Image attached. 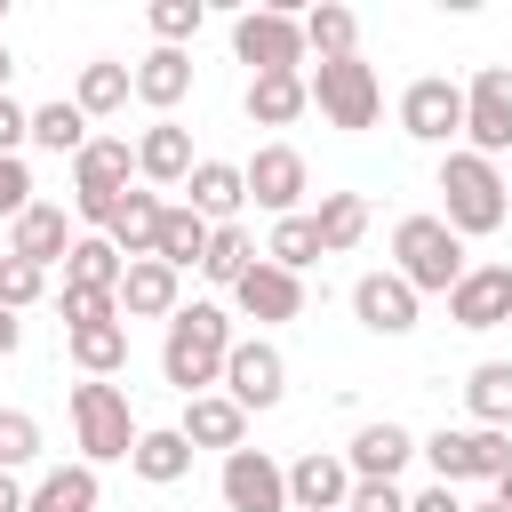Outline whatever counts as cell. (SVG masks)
Instances as JSON below:
<instances>
[{
	"instance_id": "2",
	"label": "cell",
	"mask_w": 512,
	"mask_h": 512,
	"mask_svg": "<svg viewBox=\"0 0 512 512\" xmlns=\"http://www.w3.org/2000/svg\"><path fill=\"white\" fill-rule=\"evenodd\" d=\"M440 224L456 232V240H488V232H504V216H512V184H504V168L496 160H480V152H448L440 160Z\"/></svg>"
},
{
	"instance_id": "43",
	"label": "cell",
	"mask_w": 512,
	"mask_h": 512,
	"mask_svg": "<svg viewBox=\"0 0 512 512\" xmlns=\"http://www.w3.org/2000/svg\"><path fill=\"white\" fill-rule=\"evenodd\" d=\"M344 512H408V496H400V480H352Z\"/></svg>"
},
{
	"instance_id": "26",
	"label": "cell",
	"mask_w": 512,
	"mask_h": 512,
	"mask_svg": "<svg viewBox=\"0 0 512 512\" xmlns=\"http://www.w3.org/2000/svg\"><path fill=\"white\" fill-rule=\"evenodd\" d=\"M24 512H96V464H56L24 488Z\"/></svg>"
},
{
	"instance_id": "34",
	"label": "cell",
	"mask_w": 512,
	"mask_h": 512,
	"mask_svg": "<svg viewBox=\"0 0 512 512\" xmlns=\"http://www.w3.org/2000/svg\"><path fill=\"white\" fill-rule=\"evenodd\" d=\"M312 224H320V256H344V248H360V232H368V200H360V192H320Z\"/></svg>"
},
{
	"instance_id": "39",
	"label": "cell",
	"mask_w": 512,
	"mask_h": 512,
	"mask_svg": "<svg viewBox=\"0 0 512 512\" xmlns=\"http://www.w3.org/2000/svg\"><path fill=\"white\" fill-rule=\"evenodd\" d=\"M40 456V416L32 408H0V472H24Z\"/></svg>"
},
{
	"instance_id": "17",
	"label": "cell",
	"mask_w": 512,
	"mask_h": 512,
	"mask_svg": "<svg viewBox=\"0 0 512 512\" xmlns=\"http://www.w3.org/2000/svg\"><path fill=\"white\" fill-rule=\"evenodd\" d=\"M344 496H352V472H344L336 448H304L288 464V504L296 512H344Z\"/></svg>"
},
{
	"instance_id": "50",
	"label": "cell",
	"mask_w": 512,
	"mask_h": 512,
	"mask_svg": "<svg viewBox=\"0 0 512 512\" xmlns=\"http://www.w3.org/2000/svg\"><path fill=\"white\" fill-rule=\"evenodd\" d=\"M496 504H504V512H512V472H504V480H496Z\"/></svg>"
},
{
	"instance_id": "51",
	"label": "cell",
	"mask_w": 512,
	"mask_h": 512,
	"mask_svg": "<svg viewBox=\"0 0 512 512\" xmlns=\"http://www.w3.org/2000/svg\"><path fill=\"white\" fill-rule=\"evenodd\" d=\"M464 512H504V504H464Z\"/></svg>"
},
{
	"instance_id": "29",
	"label": "cell",
	"mask_w": 512,
	"mask_h": 512,
	"mask_svg": "<svg viewBox=\"0 0 512 512\" xmlns=\"http://www.w3.org/2000/svg\"><path fill=\"white\" fill-rule=\"evenodd\" d=\"M120 272H128V256H120L104 232H80L72 256H64V288H104V296H120Z\"/></svg>"
},
{
	"instance_id": "24",
	"label": "cell",
	"mask_w": 512,
	"mask_h": 512,
	"mask_svg": "<svg viewBox=\"0 0 512 512\" xmlns=\"http://www.w3.org/2000/svg\"><path fill=\"white\" fill-rule=\"evenodd\" d=\"M136 176H144V184H184V176H192V136H184L176 120H152V128L136 136Z\"/></svg>"
},
{
	"instance_id": "9",
	"label": "cell",
	"mask_w": 512,
	"mask_h": 512,
	"mask_svg": "<svg viewBox=\"0 0 512 512\" xmlns=\"http://www.w3.org/2000/svg\"><path fill=\"white\" fill-rule=\"evenodd\" d=\"M216 384H224V400H240V408H280V392H288V360H280V344H264V336H232Z\"/></svg>"
},
{
	"instance_id": "21",
	"label": "cell",
	"mask_w": 512,
	"mask_h": 512,
	"mask_svg": "<svg viewBox=\"0 0 512 512\" xmlns=\"http://www.w3.org/2000/svg\"><path fill=\"white\" fill-rule=\"evenodd\" d=\"M184 208L192 216H208V224H232L240 208H248V184H240V160H192V176H184Z\"/></svg>"
},
{
	"instance_id": "13",
	"label": "cell",
	"mask_w": 512,
	"mask_h": 512,
	"mask_svg": "<svg viewBox=\"0 0 512 512\" xmlns=\"http://www.w3.org/2000/svg\"><path fill=\"white\" fill-rule=\"evenodd\" d=\"M216 488H224L232 512H288V464H272L264 448H232Z\"/></svg>"
},
{
	"instance_id": "25",
	"label": "cell",
	"mask_w": 512,
	"mask_h": 512,
	"mask_svg": "<svg viewBox=\"0 0 512 512\" xmlns=\"http://www.w3.org/2000/svg\"><path fill=\"white\" fill-rule=\"evenodd\" d=\"M160 208H168L160 192H120V200H112V224H104V240H112L128 264H136V256H152V240H160Z\"/></svg>"
},
{
	"instance_id": "33",
	"label": "cell",
	"mask_w": 512,
	"mask_h": 512,
	"mask_svg": "<svg viewBox=\"0 0 512 512\" xmlns=\"http://www.w3.org/2000/svg\"><path fill=\"white\" fill-rule=\"evenodd\" d=\"M464 408L488 424V432H512V360H480L464 376Z\"/></svg>"
},
{
	"instance_id": "31",
	"label": "cell",
	"mask_w": 512,
	"mask_h": 512,
	"mask_svg": "<svg viewBox=\"0 0 512 512\" xmlns=\"http://www.w3.org/2000/svg\"><path fill=\"white\" fill-rule=\"evenodd\" d=\"M128 464H136V480H152V488H168V480H184V472H192V440H184L176 424H160V432H136V448H128Z\"/></svg>"
},
{
	"instance_id": "49",
	"label": "cell",
	"mask_w": 512,
	"mask_h": 512,
	"mask_svg": "<svg viewBox=\"0 0 512 512\" xmlns=\"http://www.w3.org/2000/svg\"><path fill=\"white\" fill-rule=\"evenodd\" d=\"M8 72H16V56H8V40H0V96H8Z\"/></svg>"
},
{
	"instance_id": "40",
	"label": "cell",
	"mask_w": 512,
	"mask_h": 512,
	"mask_svg": "<svg viewBox=\"0 0 512 512\" xmlns=\"http://www.w3.org/2000/svg\"><path fill=\"white\" fill-rule=\"evenodd\" d=\"M144 24L160 32V48H184V40L200 32V0H152V8H144Z\"/></svg>"
},
{
	"instance_id": "22",
	"label": "cell",
	"mask_w": 512,
	"mask_h": 512,
	"mask_svg": "<svg viewBox=\"0 0 512 512\" xmlns=\"http://www.w3.org/2000/svg\"><path fill=\"white\" fill-rule=\"evenodd\" d=\"M128 80H136V104H152V112L168 120V112L192 96V56H184V48H152L144 64H128Z\"/></svg>"
},
{
	"instance_id": "41",
	"label": "cell",
	"mask_w": 512,
	"mask_h": 512,
	"mask_svg": "<svg viewBox=\"0 0 512 512\" xmlns=\"http://www.w3.org/2000/svg\"><path fill=\"white\" fill-rule=\"evenodd\" d=\"M40 288H48V272H32L24 256H0V312H24V304H40Z\"/></svg>"
},
{
	"instance_id": "5",
	"label": "cell",
	"mask_w": 512,
	"mask_h": 512,
	"mask_svg": "<svg viewBox=\"0 0 512 512\" xmlns=\"http://www.w3.org/2000/svg\"><path fill=\"white\" fill-rule=\"evenodd\" d=\"M304 96L320 104V120L328 128H376V112H384V80H376V64H360V56H336V64H312L304 72Z\"/></svg>"
},
{
	"instance_id": "47",
	"label": "cell",
	"mask_w": 512,
	"mask_h": 512,
	"mask_svg": "<svg viewBox=\"0 0 512 512\" xmlns=\"http://www.w3.org/2000/svg\"><path fill=\"white\" fill-rule=\"evenodd\" d=\"M16 336H24V320H16V312H0V360L16 352Z\"/></svg>"
},
{
	"instance_id": "32",
	"label": "cell",
	"mask_w": 512,
	"mask_h": 512,
	"mask_svg": "<svg viewBox=\"0 0 512 512\" xmlns=\"http://www.w3.org/2000/svg\"><path fill=\"white\" fill-rule=\"evenodd\" d=\"M304 104H312V96H304V72H256V80H248V120H256V128H288Z\"/></svg>"
},
{
	"instance_id": "8",
	"label": "cell",
	"mask_w": 512,
	"mask_h": 512,
	"mask_svg": "<svg viewBox=\"0 0 512 512\" xmlns=\"http://www.w3.org/2000/svg\"><path fill=\"white\" fill-rule=\"evenodd\" d=\"M232 56L248 72H304V24L288 8H248L232 16Z\"/></svg>"
},
{
	"instance_id": "35",
	"label": "cell",
	"mask_w": 512,
	"mask_h": 512,
	"mask_svg": "<svg viewBox=\"0 0 512 512\" xmlns=\"http://www.w3.org/2000/svg\"><path fill=\"white\" fill-rule=\"evenodd\" d=\"M264 264H280V272H296V280H304V272L320 264V224H312L304 208H296V216H272V240H264Z\"/></svg>"
},
{
	"instance_id": "4",
	"label": "cell",
	"mask_w": 512,
	"mask_h": 512,
	"mask_svg": "<svg viewBox=\"0 0 512 512\" xmlns=\"http://www.w3.org/2000/svg\"><path fill=\"white\" fill-rule=\"evenodd\" d=\"M416 456L440 472V488L504 480V472H512V432H488V424H440L432 440H416Z\"/></svg>"
},
{
	"instance_id": "11",
	"label": "cell",
	"mask_w": 512,
	"mask_h": 512,
	"mask_svg": "<svg viewBox=\"0 0 512 512\" xmlns=\"http://www.w3.org/2000/svg\"><path fill=\"white\" fill-rule=\"evenodd\" d=\"M240 184H248V200H256L264 216H296L312 168H304L296 144H256V160H240Z\"/></svg>"
},
{
	"instance_id": "3",
	"label": "cell",
	"mask_w": 512,
	"mask_h": 512,
	"mask_svg": "<svg viewBox=\"0 0 512 512\" xmlns=\"http://www.w3.org/2000/svg\"><path fill=\"white\" fill-rule=\"evenodd\" d=\"M392 272L416 288V296H448L464 280V240L440 224V216H400L392 224Z\"/></svg>"
},
{
	"instance_id": "48",
	"label": "cell",
	"mask_w": 512,
	"mask_h": 512,
	"mask_svg": "<svg viewBox=\"0 0 512 512\" xmlns=\"http://www.w3.org/2000/svg\"><path fill=\"white\" fill-rule=\"evenodd\" d=\"M0 512H24V488H16V472H0Z\"/></svg>"
},
{
	"instance_id": "19",
	"label": "cell",
	"mask_w": 512,
	"mask_h": 512,
	"mask_svg": "<svg viewBox=\"0 0 512 512\" xmlns=\"http://www.w3.org/2000/svg\"><path fill=\"white\" fill-rule=\"evenodd\" d=\"M232 304H240L248 320H296V312H304V280L256 256V264H248V272L232 280Z\"/></svg>"
},
{
	"instance_id": "15",
	"label": "cell",
	"mask_w": 512,
	"mask_h": 512,
	"mask_svg": "<svg viewBox=\"0 0 512 512\" xmlns=\"http://www.w3.org/2000/svg\"><path fill=\"white\" fill-rule=\"evenodd\" d=\"M352 312H360L368 336H408L416 328V288L400 272H360L352 280Z\"/></svg>"
},
{
	"instance_id": "27",
	"label": "cell",
	"mask_w": 512,
	"mask_h": 512,
	"mask_svg": "<svg viewBox=\"0 0 512 512\" xmlns=\"http://www.w3.org/2000/svg\"><path fill=\"white\" fill-rule=\"evenodd\" d=\"M128 96H136V80H128V64H112V56L80 64V80H72V104H80V120H112Z\"/></svg>"
},
{
	"instance_id": "20",
	"label": "cell",
	"mask_w": 512,
	"mask_h": 512,
	"mask_svg": "<svg viewBox=\"0 0 512 512\" xmlns=\"http://www.w3.org/2000/svg\"><path fill=\"white\" fill-rule=\"evenodd\" d=\"M408 456H416V432L384 416V424H360V432H352L344 472H352V480H400V464H408Z\"/></svg>"
},
{
	"instance_id": "36",
	"label": "cell",
	"mask_w": 512,
	"mask_h": 512,
	"mask_svg": "<svg viewBox=\"0 0 512 512\" xmlns=\"http://www.w3.org/2000/svg\"><path fill=\"white\" fill-rule=\"evenodd\" d=\"M296 24H304V48H312L320 64L360 56V16H352V8H312V16H296Z\"/></svg>"
},
{
	"instance_id": "23",
	"label": "cell",
	"mask_w": 512,
	"mask_h": 512,
	"mask_svg": "<svg viewBox=\"0 0 512 512\" xmlns=\"http://www.w3.org/2000/svg\"><path fill=\"white\" fill-rule=\"evenodd\" d=\"M176 432H184L192 448H224V456H232V448L248 440V408L224 400V392H200V400H184V424H176Z\"/></svg>"
},
{
	"instance_id": "37",
	"label": "cell",
	"mask_w": 512,
	"mask_h": 512,
	"mask_svg": "<svg viewBox=\"0 0 512 512\" xmlns=\"http://www.w3.org/2000/svg\"><path fill=\"white\" fill-rule=\"evenodd\" d=\"M32 144H40V152H64V160H80V144H88V120H80V104H72V96L40 104V112H32Z\"/></svg>"
},
{
	"instance_id": "1",
	"label": "cell",
	"mask_w": 512,
	"mask_h": 512,
	"mask_svg": "<svg viewBox=\"0 0 512 512\" xmlns=\"http://www.w3.org/2000/svg\"><path fill=\"white\" fill-rule=\"evenodd\" d=\"M224 352H232V312H224V304H176V320H168V336H160V376H168L184 400H200V392H216Z\"/></svg>"
},
{
	"instance_id": "12",
	"label": "cell",
	"mask_w": 512,
	"mask_h": 512,
	"mask_svg": "<svg viewBox=\"0 0 512 512\" xmlns=\"http://www.w3.org/2000/svg\"><path fill=\"white\" fill-rule=\"evenodd\" d=\"M400 128H408L416 144H456V136H464V88L440 80V72L408 80V96H400Z\"/></svg>"
},
{
	"instance_id": "6",
	"label": "cell",
	"mask_w": 512,
	"mask_h": 512,
	"mask_svg": "<svg viewBox=\"0 0 512 512\" xmlns=\"http://www.w3.org/2000/svg\"><path fill=\"white\" fill-rule=\"evenodd\" d=\"M72 440H80V456H88V464H120V456L136 448L128 392H120V384H104V376L72 384Z\"/></svg>"
},
{
	"instance_id": "14",
	"label": "cell",
	"mask_w": 512,
	"mask_h": 512,
	"mask_svg": "<svg viewBox=\"0 0 512 512\" xmlns=\"http://www.w3.org/2000/svg\"><path fill=\"white\" fill-rule=\"evenodd\" d=\"M448 320L456 328H504L512 320V264H464V280L448 288Z\"/></svg>"
},
{
	"instance_id": "16",
	"label": "cell",
	"mask_w": 512,
	"mask_h": 512,
	"mask_svg": "<svg viewBox=\"0 0 512 512\" xmlns=\"http://www.w3.org/2000/svg\"><path fill=\"white\" fill-rule=\"evenodd\" d=\"M72 240H80V232L64 224V208H56V200H32V208H24L16 224H8V256H24L32 272L64 264V256H72Z\"/></svg>"
},
{
	"instance_id": "18",
	"label": "cell",
	"mask_w": 512,
	"mask_h": 512,
	"mask_svg": "<svg viewBox=\"0 0 512 512\" xmlns=\"http://www.w3.org/2000/svg\"><path fill=\"white\" fill-rule=\"evenodd\" d=\"M176 304H184V272H168L160 256H136L120 272V312L128 320H176Z\"/></svg>"
},
{
	"instance_id": "30",
	"label": "cell",
	"mask_w": 512,
	"mask_h": 512,
	"mask_svg": "<svg viewBox=\"0 0 512 512\" xmlns=\"http://www.w3.org/2000/svg\"><path fill=\"white\" fill-rule=\"evenodd\" d=\"M64 344H72V368H80V376H120V368H128V328H120V320L64 328Z\"/></svg>"
},
{
	"instance_id": "38",
	"label": "cell",
	"mask_w": 512,
	"mask_h": 512,
	"mask_svg": "<svg viewBox=\"0 0 512 512\" xmlns=\"http://www.w3.org/2000/svg\"><path fill=\"white\" fill-rule=\"evenodd\" d=\"M248 264H256V240H248L240 224H216V232H208V256H200V272H208L216 288H232Z\"/></svg>"
},
{
	"instance_id": "28",
	"label": "cell",
	"mask_w": 512,
	"mask_h": 512,
	"mask_svg": "<svg viewBox=\"0 0 512 512\" xmlns=\"http://www.w3.org/2000/svg\"><path fill=\"white\" fill-rule=\"evenodd\" d=\"M208 232H216V224L192 216V208L176 200V208H160V240H152V256H160L168 272H192V264L208 256Z\"/></svg>"
},
{
	"instance_id": "46",
	"label": "cell",
	"mask_w": 512,
	"mask_h": 512,
	"mask_svg": "<svg viewBox=\"0 0 512 512\" xmlns=\"http://www.w3.org/2000/svg\"><path fill=\"white\" fill-rule=\"evenodd\" d=\"M408 512H464V496L432 480V488H416V496H408Z\"/></svg>"
},
{
	"instance_id": "7",
	"label": "cell",
	"mask_w": 512,
	"mask_h": 512,
	"mask_svg": "<svg viewBox=\"0 0 512 512\" xmlns=\"http://www.w3.org/2000/svg\"><path fill=\"white\" fill-rule=\"evenodd\" d=\"M128 176H136V144L128 136H88L80 144V160H72V208H80V224H112V200L128 192Z\"/></svg>"
},
{
	"instance_id": "10",
	"label": "cell",
	"mask_w": 512,
	"mask_h": 512,
	"mask_svg": "<svg viewBox=\"0 0 512 512\" xmlns=\"http://www.w3.org/2000/svg\"><path fill=\"white\" fill-rule=\"evenodd\" d=\"M464 152H480V160H496V152H512V72L504 64H480L472 72V88H464Z\"/></svg>"
},
{
	"instance_id": "44",
	"label": "cell",
	"mask_w": 512,
	"mask_h": 512,
	"mask_svg": "<svg viewBox=\"0 0 512 512\" xmlns=\"http://www.w3.org/2000/svg\"><path fill=\"white\" fill-rule=\"evenodd\" d=\"M24 208H32V168H24V160H0V216L16 224Z\"/></svg>"
},
{
	"instance_id": "42",
	"label": "cell",
	"mask_w": 512,
	"mask_h": 512,
	"mask_svg": "<svg viewBox=\"0 0 512 512\" xmlns=\"http://www.w3.org/2000/svg\"><path fill=\"white\" fill-rule=\"evenodd\" d=\"M88 320H120V296H104V288H64V328H88Z\"/></svg>"
},
{
	"instance_id": "45",
	"label": "cell",
	"mask_w": 512,
	"mask_h": 512,
	"mask_svg": "<svg viewBox=\"0 0 512 512\" xmlns=\"http://www.w3.org/2000/svg\"><path fill=\"white\" fill-rule=\"evenodd\" d=\"M16 144H32V112L0 96V160H16Z\"/></svg>"
}]
</instances>
